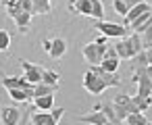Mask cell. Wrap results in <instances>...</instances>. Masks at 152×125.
Here are the masks:
<instances>
[{
	"label": "cell",
	"mask_w": 152,
	"mask_h": 125,
	"mask_svg": "<svg viewBox=\"0 0 152 125\" xmlns=\"http://www.w3.org/2000/svg\"><path fill=\"white\" fill-rule=\"evenodd\" d=\"M67 9L75 15L92 17L94 21H102V17H104V7L100 0H69Z\"/></svg>",
	"instance_id": "1"
},
{
	"label": "cell",
	"mask_w": 152,
	"mask_h": 125,
	"mask_svg": "<svg viewBox=\"0 0 152 125\" xmlns=\"http://www.w3.org/2000/svg\"><path fill=\"white\" fill-rule=\"evenodd\" d=\"M115 50H117V56L119 58H133L135 54H140L144 50L142 46V36L140 34H131L127 38H121L117 44H115Z\"/></svg>",
	"instance_id": "2"
},
{
	"label": "cell",
	"mask_w": 152,
	"mask_h": 125,
	"mask_svg": "<svg viewBox=\"0 0 152 125\" xmlns=\"http://www.w3.org/2000/svg\"><path fill=\"white\" fill-rule=\"evenodd\" d=\"M65 108H52V110H38L31 108L29 113V123L31 125H58V121L63 119Z\"/></svg>",
	"instance_id": "3"
},
{
	"label": "cell",
	"mask_w": 152,
	"mask_h": 125,
	"mask_svg": "<svg viewBox=\"0 0 152 125\" xmlns=\"http://www.w3.org/2000/svg\"><path fill=\"white\" fill-rule=\"evenodd\" d=\"M104 50H106V38L98 36L94 42L83 46V56L90 65H100V61L104 58Z\"/></svg>",
	"instance_id": "4"
},
{
	"label": "cell",
	"mask_w": 152,
	"mask_h": 125,
	"mask_svg": "<svg viewBox=\"0 0 152 125\" xmlns=\"http://www.w3.org/2000/svg\"><path fill=\"white\" fill-rule=\"evenodd\" d=\"M113 110H115V115H117L121 121H125L127 115L137 113V106H135V102H133L131 96H127V94H117L115 100H113Z\"/></svg>",
	"instance_id": "5"
},
{
	"label": "cell",
	"mask_w": 152,
	"mask_h": 125,
	"mask_svg": "<svg viewBox=\"0 0 152 125\" xmlns=\"http://www.w3.org/2000/svg\"><path fill=\"white\" fill-rule=\"evenodd\" d=\"M94 29L96 31H100V36H104V38H125L127 36V27L125 25H119V23H110V21H94Z\"/></svg>",
	"instance_id": "6"
},
{
	"label": "cell",
	"mask_w": 152,
	"mask_h": 125,
	"mask_svg": "<svg viewBox=\"0 0 152 125\" xmlns=\"http://www.w3.org/2000/svg\"><path fill=\"white\" fill-rule=\"evenodd\" d=\"M133 81L137 83V94L140 98H146V96H152V79L150 75L146 73V67H135L133 71Z\"/></svg>",
	"instance_id": "7"
},
{
	"label": "cell",
	"mask_w": 152,
	"mask_h": 125,
	"mask_svg": "<svg viewBox=\"0 0 152 125\" xmlns=\"http://www.w3.org/2000/svg\"><path fill=\"white\" fill-rule=\"evenodd\" d=\"M83 88L90 92V94H94V96H100L106 88H110L108 86V81L106 79H102L100 75H96V73H92L90 69L86 71V75H83Z\"/></svg>",
	"instance_id": "8"
},
{
	"label": "cell",
	"mask_w": 152,
	"mask_h": 125,
	"mask_svg": "<svg viewBox=\"0 0 152 125\" xmlns=\"http://www.w3.org/2000/svg\"><path fill=\"white\" fill-rule=\"evenodd\" d=\"M7 11H9L11 19L17 23L19 31H21V34H27V31H29V23H31V17H34V15H31V13H27V11H23V9H21V4L9 7Z\"/></svg>",
	"instance_id": "9"
},
{
	"label": "cell",
	"mask_w": 152,
	"mask_h": 125,
	"mask_svg": "<svg viewBox=\"0 0 152 125\" xmlns=\"http://www.w3.org/2000/svg\"><path fill=\"white\" fill-rule=\"evenodd\" d=\"M0 83L7 90H25V92H31V94H34V88H36V83H29L25 77H9L2 71H0Z\"/></svg>",
	"instance_id": "10"
},
{
	"label": "cell",
	"mask_w": 152,
	"mask_h": 125,
	"mask_svg": "<svg viewBox=\"0 0 152 125\" xmlns=\"http://www.w3.org/2000/svg\"><path fill=\"white\" fill-rule=\"evenodd\" d=\"M77 121H79V123H92V125H113V123L106 119V115H104V110H102V104H96L92 113L77 117Z\"/></svg>",
	"instance_id": "11"
},
{
	"label": "cell",
	"mask_w": 152,
	"mask_h": 125,
	"mask_svg": "<svg viewBox=\"0 0 152 125\" xmlns=\"http://www.w3.org/2000/svg\"><path fill=\"white\" fill-rule=\"evenodd\" d=\"M19 63H21V67H23V71H25V79L29 81V83H42V67H38V65H34V63H29V61H25V58H19Z\"/></svg>",
	"instance_id": "12"
},
{
	"label": "cell",
	"mask_w": 152,
	"mask_h": 125,
	"mask_svg": "<svg viewBox=\"0 0 152 125\" xmlns=\"http://www.w3.org/2000/svg\"><path fill=\"white\" fill-rule=\"evenodd\" d=\"M0 119H2V125H17L21 119V110L17 106H2L0 108Z\"/></svg>",
	"instance_id": "13"
},
{
	"label": "cell",
	"mask_w": 152,
	"mask_h": 125,
	"mask_svg": "<svg viewBox=\"0 0 152 125\" xmlns=\"http://www.w3.org/2000/svg\"><path fill=\"white\" fill-rule=\"evenodd\" d=\"M148 11H152L150 2H140V4H135V7H131V9H129V13L123 17V25L127 27L133 19H137L140 15H144V13H148Z\"/></svg>",
	"instance_id": "14"
},
{
	"label": "cell",
	"mask_w": 152,
	"mask_h": 125,
	"mask_svg": "<svg viewBox=\"0 0 152 125\" xmlns=\"http://www.w3.org/2000/svg\"><path fill=\"white\" fill-rule=\"evenodd\" d=\"M65 52H67V42L63 40V38H52L50 40V56L52 58H61V56H65Z\"/></svg>",
	"instance_id": "15"
},
{
	"label": "cell",
	"mask_w": 152,
	"mask_h": 125,
	"mask_svg": "<svg viewBox=\"0 0 152 125\" xmlns=\"http://www.w3.org/2000/svg\"><path fill=\"white\" fill-rule=\"evenodd\" d=\"M34 108H38V110H52L54 108V94L52 96H38V98H34Z\"/></svg>",
	"instance_id": "16"
},
{
	"label": "cell",
	"mask_w": 152,
	"mask_h": 125,
	"mask_svg": "<svg viewBox=\"0 0 152 125\" xmlns=\"http://www.w3.org/2000/svg\"><path fill=\"white\" fill-rule=\"evenodd\" d=\"M52 11L50 0H31V13L34 15H48Z\"/></svg>",
	"instance_id": "17"
},
{
	"label": "cell",
	"mask_w": 152,
	"mask_h": 125,
	"mask_svg": "<svg viewBox=\"0 0 152 125\" xmlns=\"http://www.w3.org/2000/svg\"><path fill=\"white\" fill-rule=\"evenodd\" d=\"M42 83H48V86H58L61 83V75L52 69H44L42 67Z\"/></svg>",
	"instance_id": "18"
},
{
	"label": "cell",
	"mask_w": 152,
	"mask_h": 125,
	"mask_svg": "<svg viewBox=\"0 0 152 125\" xmlns=\"http://www.w3.org/2000/svg\"><path fill=\"white\" fill-rule=\"evenodd\" d=\"M58 90V86H48V83H36L34 88V98L38 96H52L54 92Z\"/></svg>",
	"instance_id": "19"
},
{
	"label": "cell",
	"mask_w": 152,
	"mask_h": 125,
	"mask_svg": "<svg viewBox=\"0 0 152 125\" xmlns=\"http://www.w3.org/2000/svg\"><path fill=\"white\" fill-rule=\"evenodd\" d=\"M125 123L127 125H148V119H146V115L144 113H131V115H127L125 117Z\"/></svg>",
	"instance_id": "20"
},
{
	"label": "cell",
	"mask_w": 152,
	"mask_h": 125,
	"mask_svg": "<svg viewBox=\"0 0 152 125\" xmlns=\"http://www.w3.org/2000/svg\"><path fill=\"white\" fill-rule=\"evenodd\" d=\"M100 67H102L104 71H108V73H117V69H119V58H102V61H100Z\"/></svg>",
	"instance_id": "21"
},
{
	"label": "cell",
	"mask_w": 152,
	"mask_h": 125,
	"mask_svg": "<svg viewBox=\"0 0 152 125\" xmlns=\"http://www.w3.org/2000/svg\"><path fill=\"white\" fill-rule=\"evenodd\" d=\"M133 102H135V106H137V110H140V113H144V110H148V108L152 106V96H146V98H140V96H133Z\"/></svg>",
	"instance_id": "22"
},
{
	"label": "cell",
	"mask_w": 152,
	"mask_h": 125,
	"mask_svg": "<svg viewBox=\"0 0 152 125\" xmlns=\"http://www.w3.org/2000/svg\"><path fill=\"white\" fill-rule=\"evenodd\" d=\"M102 110H104V115H106V119L113 123V125H123V121L115 115V110H113V104H102Z\"/></svg>",
	"instance_id": "23"
},
{
	"label": "cell",
	"mask_w": 152,
	"mask_h": 125,
	"mask_svg": "<svg viewBox=\"0 0 152 125\" xmlns=\"http://www.w3.org/2000/svg\"><path fill=\"white\" fill-rule=\"evenodd\" d=\"M9 46H11V36H9V31L0 29V52L9 50Z\"/></svg>",
	"instance_id": "24"
},
{
	"label": "cell",
	"mask_w": 152,
	"mask_h": 125,
	"mask_svg": "<svg viewBox=\"0 0 152 125\" xmlns=\"http://www.w3.org/2000/svg\"><path fill=\"white\" fill-rule=\"evenodd\" d=\"M131 61L135 63V67H148V58H146V52H144V50H142L140 54H135Z\"/></svg>",
	"instance_id": "25"
},
{
	"label": "cell",
	"mask_w": 152,
	"mask_h": 125,
	"mask_svg": "<svg viewBox=\"0 0 152 125\" xmlns=\"http://www.w3.org/2000/svg\"><path fill=\"white\" fill-rule=\"evenodd\" d=\"M113 7H115V11H117L119 15H123V17H125V15L129 13L127 4H125V2H121V0H115V2H113Z\"/></svg>",
	"instance_id": "26"
},
{
	"label": "cell",
	"mask_w": 152,
	"mask_h": 125,
	"mask_svg": "<svg viewBox=\"0 0 152 125\" xmlns=\"http://www.w3.org/2000/svg\"><path fill=\"white\" fill-rule=\"evenodd\" d=\"M29 113H31V108L21 110V119H19V123H17V125H29Z\"/></svg>",
	"instance_id": "27"
},
{
	"label": "cell",
	"mask_w": 152,
	"mask_h": 125,
	"mask_svg": "<svg viewBox=\"0 0 152 125\" xmlns=\"http://www.w3.org/2000/svg\"><path fill=\"white\" fill-rule=\"evenodd\" d=\"M104 58H119L115 46H106V50H104Z\"/></svg>",
	"instance_id": "28"
},
{
	"label": "cell",
	"mask_w": 152,
	"mask_h": 125,
	"mask_svg": "<svg viewBox=\"0 0 152 125\" xmlns=\"http://www.w3.org/2000/svg\"><path fill=\"white\" fill-rule=\"evenodd\" d=\"M148 40H152V27H148V29L142 34V42H148Z\"/></svg>",
	"instance_id": "29"
},
{
	"label": "cell",
	"mask_w": 152,
	"mask_h": 125,
	"mask_svg": "<svg viewBox=\"0 0 152 125\" xmlns=\"http://www.w3.org/2000/svg\"><path fill=\"white\" fill-rule=\"evenodd\" d=\"M121 2H125L127 9H131V7H135V4H140V2H146V0H121Z\"/></svg>",
	"instance_id": "30"
},
{
	"label": "cell",
	"mask_w": 152,
	"mask_h": 125,
	"mask_svg": "<svg viewBox=\"0 0 152 125\" xmlns=\"http://www.w3.org/2000/svg\"><path fill=\"white\" fill-rule=\"evenodd\" d=\"M21 0H2V4H4V9H9V7H15V4H19Z\"/></svg>",
	"instance_id": "31"
},
{
	"label": "cell",
	"mask_w": 152,
	"mask_h": 125,
	"mask_svg": "<svg viewBox=\"0 0 152 125\" xmlns=\"http://www.w3.org/2000/svg\"><path fill=\"white\" fill-rule=\"evenodd\" d=\"M146 58H148V65H152V48H146Z\"/></svg>",
	"instance_id": "32"
},
{
	"label": "cell",
	"mask_w": 152,
	"mask_h": 125,
	"mask_svg": "<svg viewBox=\"0 0 152 125\" xmlns=\"http://www.w3.org/2000/svg\"><path fill=\"white\" fill-rule=\"evenodd\" d=\"M42 46H44V50H46V54H48V52H50V40H44Z\"/></svg>",
	"instance_id": "33"
},
{
	"label": "cell",
	"mask_w": 152,
	"mask_h": 125,
	"mask_svg": "<svg viewBox=\"0 0 152 125\" xmlns=\"http://www.w3.org/2000/svg\"><path fill=\"white\" fill-rule=\"evenodd\" d=\"M146 73H148V75H150V79H152V65H148V67H146Z\"/></svg>",
	"instance_id": "34"
},
{
	"label": "cell",
	"mask_w": 152,
	"mask_h": 125,
	"mask_svg": "<svg viewBox=\"0 0 152 125\" xmlns=\"http://www.w3.org/2000/svg\"><path fill=\"white\" fill-rule=\"evenodd\" d=\"M148 125H152V121H148Z\"/></svg>",
	"instance_id": "35"
},
{
	"label": "cell",
	"mask_w": 152,
	"mask_h": 125,
	"mask_svg": "<svg viewBox=\"0 0 152 125\" xmlns=\"http://www.w3.org/2000/svg\"><path fill=\"white\" fill-rule=\"evenodd\" d=\"M150 7H152V0H150Z\"/></svg>",
	"instance_id": "36"
}]
</instances>
